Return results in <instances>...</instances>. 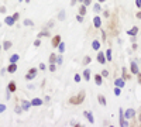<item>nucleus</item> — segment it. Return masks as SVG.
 Masks as SVG:
<instances>
[{
  "instance_id": "nucleus-51",
  "label": "nucleus",
  "mask_w": 141,
  "mask_h": 127,
  "mask_svg": "<svg viewBox=\"0 0 141 127\" xmlns=\"http://www.w3.org/2000/svg\"><path fill=\"white\" fill-rule=\"evenodd\" d=\"M140 121H141V114H140Z\"/></svg>"
},
{
  "instance_id": "nucleus-45",
  "label": "nucleus",
  "mask_w": 141,
  "mask_h": 127,
  "mask_svg": "<svg viewBox=\"0 0 141 127\" xmlns=\"http://www.w3.org/2000/svg\"><path fill=\"white\" fill-rule=\"evenodd\" d=\"M13 17L16 18V20H18V17H20V16H18V13H16V14H14V16H13Z\"/></svg>"
},
{
  "instance_id": "nucleus-47",
  "label": "nucleus",
  "mask_w": 141,
  "mask_h": 127,
  "mask_svg": "<svg viewBox=\"0 0 141 127\" xmlns=\"http://www.w3.org/2000/svg\"><path fill=\"white\" fill-rule=\"evenodd\" d=\"M137 18H141V12H140V13H137Z\"/></svg>"
},
{
  "instance_id": "nucleus-9",
  "label": "nucleus",
  "mask_w": 141,
  "mask_h": 127,
  "mask_svg": "<svg viewBox=\"0 0 141 127\" xmlns=\"http://www.w3.org/2000/svg\"><path fill=\"white\" fill-rule=\"evenodd\" d=\"M134 113L135 112L133 109H127L126 112H124V116H126L127 119H131V117H134Z\"/></svg>"
},
{
  "instance_id": "nucleus-12",
  "label": "nucleus",
  "mask_w": 141,
  "mask_h": 127,
  "mask_svg": "<svg viewBox=\"0 0 141 127\" xmlns=\"http://www.w3.org/2000/svg\"><path fill=\"white\" fill-rule=\"evenodd\" d=\"M131 72H133V74H137V75L140 74V72H138V66H137V64H135L134 61H131Z\"/></svg>"
},
{
  "instance_id": "nucleus-43",
  "label": "nucleus",
  "mask_w": 141,
  "mask_h": 127,
  "mask_svg": "<svg viewBox=\"0 0 141 127\" xmlns=\"http://www.w3.org/2000/svg\"><path fill=\"white\" fill-rule=\"evenodd\" d=\"M76 1H78V0H71V6H75V4H76Z\"/></svg>"
},
{
  "instance_id": "nucleus-7",
  "label": "nucleus",
  "mask_w": 141,
  "mask_h": 127,
  "mask_svg": "<svg viewBox=\"0 0 141 127\" xmlns=\"http://www.w3.org/2000/svg\"><path fill=\"white\" fill-rule=\"evenodd\" d=\"M30 106H31V102H28V100H23V103H21V109L23 110H30Z\"/></svg>"
},
{
  "instance_id": "nucleus-25",
  "label": "nucleus",
  "mask_w": 141,
  "mask_h": 127,
  "mask_svg": "<svg viewBox=\"0 0 141 127\" xmlns=\"http://www.w3.org/2000/svg\"><path fill=\"white\" fill-rule=\"evenodd\" d=\"M50 62L51 64H55L56 62V55H55V54H51V55H50Z\"/></svg>"
},
{
  "instance_id": "nucleus-1",
  "label": "nucleus",
  "mask_w": 141,
  "mask_h": 127,
  "mask_svg": "<svg viewBox=\"0 0 141 127\" xmlns=\"http://www.w3.org/2000/svg\"><path fill=\"white\" fill-rule=\"evenodd\" d=\"M83 99H85V92L82 90L78 96H72V98L69 99V103H72V104H80L82 102H83Z\"/></svg>"
},
{
  "instance_id": "nucleus-44",
  "label": "nucleus",
  "mask_w": 141,
  "mask_h": 127,
  "mask_svg": "<svg viewBox=\"0 0 141 127\" xmlns=\"http://www.w3.org/2000/svg\"><path fill=\"white\" fill-rule=\"evenodd\" d=\"M39 69H45V65H44V64H39Z\"/></svg>"
},
{
  "instance_id": "nucleus-14",
  "label": "nucleus",
  "mask_w": 141,
  "mask_h": 127,
  "mask_svg": "<svg viewBox=\"0 0 141 127\" xmlns=\"http://www.w3.org/2000/svg\"><path fill=\"white\" fill-rule=\"evenodd\" d=\"M137 33H138V28H137L135 25H134V27H133L131 30H128V31H127V34H128L130 37H134V35L137 34Z\"/></svg>"
},
{
  "instance_id": "nucleus-40",
  "label": "nucleus",
  "mask_w": 141,
  "mask_h": 127,
  "mask_svg": "<svg viewBox=\"0 0 141 127\" xmlns=\"http://www.w3.org/2000/svg\"><path fill=\"white\" fill-rule=\"evenodd\" d=\"M0 13H6V7H4V6L0 7Z\"/></svg>"
},
{
  "instance_id": "nucleus-17",
  "label": "nucleus",
  "mask_w": 141,
  "mask_h": 127,
  "mask_svg": "<svg viewBox=\"0 0 141 127\" xmlns=\"http://www.w3.org/2000/svg\"><path fill=\"white\" fill-rule=\"evenodd\" d=\"M92 47H93V50H96V51H97V50H100V42H99L97 40H93Z\"/></svg>"
},
{
  "instance_id": "nucleus-35",
  "label": "nucleus",
  "mask_w": 141,
  "mask_h": 127,
  "mask_svg": "<svg viewBox=\"0 0 141 127\" xmlns=\"http://www.w3.org/2000/svg\"><path fill=\"white\" fill-rule=\"evenodd\" d=\"M55 69H56L55 64H51V65H50V71H51V72H55Z\"/></svg>"
},
{
  "instance_id": "nucleus-31",
  "label": "nucleus",
  "mask_w": 141,
  "mask_h": 127,
  "mask_svg": "<svg viewBox=\"0 0 141 127\" xmlns=\"http://www.w3.org/2000/svg\"><path fill=\"white\" fill-rule=\"evenodd\" d=\"M24 25H34V23L30 18H27V20H24Z\"/></svg>"
},
{
  "instance_id": "nucleus-42",
  "label": "nucleus",
  "mask_w": 141,
  "mask_h": 127,
  "mask_svg": "<svg viewBox=\"0 0 141 127\" xmlns=\"http://www.w3.org/2000/svg\"><path fill=\"white\" fill-rule=\"evenodd\" d=\"M102 75H103V76H107V75H109V72H107V71L104 69V71H103V72H102Z\"/></svg>"
},
{
  "instance_id": "nucleus-4",
  "label": "nucleus",
  "mask_w": 141,
  "mask_h": 127,
  "mask_svg": "<svg viewBox=\"0 0 141 127\" xmlns=\"http://www.w3.org/2000/svg\"><path fill=\"white\" fill-rule=\"evenodd\" d=\"M83 114H85V117H86V119L90 121V124H93V123H95V119H93V114H92V112H89V110H85Z\"/></svg>"
},
{
  "instance_id": "nucleus-23",
  "label": "nucleus",
  "mask_w": 141,
  "mask_h": 127,
  "mask_svg": "<svg viewBox=\"0 0 141 127\" xmlns=\"http://www.w3.org/2000/svg\"><path fill=\"white\" fill-rule=\"evenodd\" d=\"M58 20H59V21H64V20H65V12H64V10L59 12V14H58Z\"/></svg>"
},
{
  "instance_id": "nucleus-16",
  "label": "nucleus",
  "mask_w": 141,
  "mask_h": 127,
  "mask_svg": "<svg viewBox=\"0 0 141 127\" xmlns=\"http://www.w3.org/2000/svg\"><path fill=\"white\" fill-rule=\"evenodd\" d=\"M97 100H99V103H100L102 106H106V98H104L103 95H99V96H97Z\"/></svg>"
},
{
  "instance_id": "nucleus-20",
  "label": "nucleus",
  "mask_w": 141,
  "mask_h": 127,
  "mask_svg": "<svg viewBox=\"0 0 141 127\" xmlns=\"http://www.w3.org/2000/svg\"><path fill=\"white\" fill-rule=\"evenodd\" d=\"M7 89H9L10 92H16V83H14V82H10V83H9V88H7Z\"/></svg>"
},
{
  "instance_id": "nucleus-52",
  "label": "nucleus",
  "mask_w": 141,
  "mask_h": 127,
  "mask_svg": "<svg viewBox=\"0 0 141 127\" xmlns=\"http://www.w3.org/2000/svg\"><path fill=\"white\" fill-rule=\"evenodd\" d=\"M79 1H85V0H79Z\"/></svg>"
},
{
  "instance_id": "nucleus-50",
  "label": "nucleus",
  "mask_w": 141,
  "mask_h": 127,
  "mask_svg": "<svg viewBox=\"0 0 141 127\" xmlns=\"http://www.w3.org/2000/svg\"><path fill=\"white\" fill-rule=\"evenodd\" d=\"M24 1H27V3H30V1H31V0H24Z\"/></svg>"
},
{
  "instance_id": "nucleus-10",
  "label": "nucleus",
  "mask_w": 141,
  "mask_h": 127,
  "mask_svg": "<svg viewBox=\"0 0 141 127\" xmlns=\"http://www.w3.org/2000/svg\"><path fill=\"white\" fill-rule=\"evenodd\" d=\"M7 71L10 72V74H14L17 71V65H16V62H10V66L7 68Z\"/></svg>"
},
{
  "instance_id": "nucleus-11",
  "label": "nucleus",
  "mask_w": 141,
  "mask_h": 127,
  "mask_svg": "<svg viewBox=\"0 0 141 127\" xmlns=\"http://www.w3.org/2000/svg\"><path fill=\"white\" fill-rule=\"evenodd\" d=\"M4 23L7 24V25H13V24L16 23V18H14V17H6L4 18Z\"/></svg>"
},
{
  "instance_id": "nucleus-2",
  "label": "nucleus",
  "mask_w": 141,
  "mask_h": 127,
  "mask_svg": "<svg viewBox=\"0 0 141 127\" xmlns=\"http://www.w3.org/2000/svg\"><path fill=\"white\" fill-rule=\"evenodd\" d=\"M35 76H37V68H31V69L28 71V74L26 75V79L27 81H33Z\"/></svg>"
},
{
  "instance_id": "nucleus-29",
  "label": "nucleus",
  "mask_w": 141,
  "mask_h": 127,
  "mask_svg": "<svg viewBox=\"0 0 141 127\" xmlns=\"http://www.w3.org/2000/svg\"><path fill=\"white\" fill-rule=\"evenodd\" d=\"M48 33H47V31H41V33H39L38 34V38H42V37H48Z\"/></svg>"
},
{
  "instance_id": "nucleus-3",
  "label": "nucleus",
  "mask_w": 141,
  "mask_h": 127,
  "mask_svg": "<svg viewBox=\"0 0 141 127\" xmlns=\"http://www.w3.org/2000/svg\"><path fill=\"white\" fill-rule=\"evenodd\" d=\"M118 113H120V126H121V127H127V126H128V123L124 120V112H123V109H118Z\"/></svg>"
},
{
  "instance_id": "nucleus-46",
  "label": "nucleus",
  "mask_w": 141,
  "mask_h": 127,
  "mask_svg": "<svg viewBox=\"0 0 141 127\" xmlns=\"http://www.w3.org/2000/svg\"><path fill=\"white\" fill-rule=\"evenodd\" d=\"M21 112V107H16V113H20Z\"/></svg>"
},
{
  "instance_id": "nucleus-38",
  "label": "nucleus",
  "mask_w": 141,
  "mask_h": 127,
  "mask_svg": "<svg viewBox=\"0 0 141 127\" xmlns=\"http://www.w3.org/2000/svg\"><path fill=\"white\" fill-rule=\"evenodd\" d=\"M4 110H6V106H4V104H1V103H0V113H3Z\"/></svg>"
},
{
  "instance_id": "nucleus-53",
  "label": "nucleus",
  "mask_w": 141,
  "mask_h": 127,
  "mask_svg": "<svg viewBox=\"0 0 141 127\" xmlns=\"http://www.w3.org/2000/svg\"><path fill=\"white\" fill-rule=\"evenodd\" d=\"M0 51H1V47H0Z\"/></svg>"
},
{
  "instance_id": "nucleus-37",
  "label": "nucleus",
  "mask_w": 141,
  "mask_h": 127,
  "mask_svg": "<svg viewBox=\"0 0 141 127\" xmlns=\"http://www.w3.org/2000/svg\"><path fill=\"white\" fill-rule=\"evenodd\" d=\"M56 64H58V65H61V64H62V57H61V55H59V57H56Z\"/></svg>"
},
{
  "instance_id": "nucleus-41",
  "label": "nucleus",
  "mask_w": 141,
  "mask_h": 127,
  "mask_svg": "<svg viewBox=\"0 0 141 127\" xmlns=\"http://www.w3.org/2000/svg\"><path fill=\"white\" fill-rule=\"evenodd\" d=\"M83 4H85V6H89V4H90V0H85Z\"/></svg>"
},
{
  "instance_id": "nucleus-39",
  "label": "nucleus",
  "mask_w": 141,
  "mask_h": 127,
  "mask_svg": "<svg viewBox=\"0 0 141 127\" xmlns=\"http://www.w3.org/2000/svg\"><path fill=\"white\" fill-rule=\"evenodd\" d=\"M135 4H137V7H141V0H135Z\"/></svg>"
},
{
  "instance_id": "nucleus-6",
  "label": "nucleus",
  "mask_w": 141,
  "mask_h": 127,
  "mask_svg": "<svg viewBox=\"0 0 141 127\" xmlns=\"http://www.w3.org/2000/svg\"><path fill=\"white\" fill-rule=\"evenodd\" d=\"M93 25H95L96 28H99V27L102 25V18L99 17V16H96V17L93 18Z\"/></svg>"
},
{
  "instance_id": "nucleus-33",
  "label": "nucleus",
  "mask_w": 141,
  "mask_h": 127,
  "mask_svg": "<svg viewBox=\"0 0 141 127\" xmlns=\"http://www.w3.org/2000/svg\"><path fill=\"white\" fill-rule=\"evenodd\" d=\"M89 62H90V57H85V59H83V65H88Z\"/></svg>"
},
{
  "instance_id": "nucleus-32",
  "label": "nucleus",
  "mask_w": 141,
  "mask_h": 127,
  "mask_svg": "<svg viewBox=\"0 0 141 127\" xmlns=\"http://www.w3.org/2000/svg\"><path fill=\"white\" fill-rule=\"evenodd\" d=\"M80 79H82V76L79 75V74H76L75 78H73V81H75V82H80Z\"/></svg>"
},
{
  "instance_id": "nucleus-26",
  "label": "nucleus",
  "mask_w": 141,
  "mask_h": 127,
  "mask_svg": "<svg viewBox=\"0 0 141 127\" xmlns=\"http://www.w3.org/2000/svg\"><path fill=\"white\" fill-rule=\"evenodd\" d=\"M106 59L107 61H112V50H107L106 51Z\"/></svg>"
},
{
  "instance_id": "nucleus-13",
  "label": "nucleus",
  "mask_w": 141,
  "mask_h": 127,
  "mask_svg": "<svg viewBox=\"0 0 141 127\" xmlns=\"http://www.w3.org/2000/svg\"><path fill=\"white\" fill-rule=\"evenodd\" d=\"M31 104H33V106H41V104H42V100L39 98H34L33 100H31Z\"/></svg>"
},
{
  "instance_id": "nucleus-28",
  "label": "nucleus",
  "mask_w": 141,
  "mask_h": 127,
  "mask_svg": "<svg viewBox=\"0 0 141 127\" xmlns=\"http://www.w3.org/2000/svg\"><path fill=\"white\" fill-rule=\"evenodd\" d=\"M58 50H59V52H64V51H65V44H64V42H59Z\"/></svg>"
},
{
  "instance_id": "nucleus-5",
  "label": "nucleus",
  "mask_w": 141,
  "mask_h": 127,
  "mask_svg": "<svg viewBox=\"0 0 141 127\" xmlns=\"http://www.w3.org/2000/svg\"><path fill=\"white\" fill-rule=\"evenodd\" d=\"M59 42H61V35H55V37L52 38V47L56 48V47L59 45Z\"/></svg>"
},
{
  "instance_id": "nucleus-24",
  "label": "nucleus",
  "mask_w": 141,
  "mask_h": 127,
  "mask_svg": "<svg viewBox=\"0 0 141 127\" xmlns=\"http://www.w3.org/2000/svg\"><path fill=\"white\" fill-rule=\"evenodd\" d=\"M18 55H17V54H14V55H11L10 57V62H17V61H18Z\"/></svg>"
},
{
  "instance_id": "nucleus-21",
  "label": "nucleus",
  "mask_w": 141,
  "mask_h": 127,
  "mask_svg": "<svg viewBox=\"0 0 141 127\" xmlns=\"http://www.w3.org/2000/svg\"><path fill=\"white\" fill-rule=\"evenodd\" d=\"M95 81H96V85H97V86H100V85H102V81H103V79H102V76H100V75H96V76H95Z\"/></svg>"
},
{
  "instance_id": "nucleus-30",
  "label": "nucleus",
  "mask_w": 141,
  "mask_h": 127,
  "mask_svg": "<svg viewBox=\"0 0 141 127\" xmlns=\"http://www.w3.org/2000/svg\"><path fill=\"white\" fill-rule=\"evenodd\" d=\"M93 10H95L96 13H99V12H100V4H99V3H96L95 6H93Z\"/></svg>"
},
{
  "instance_id": "nucleus-36",
  "label": "nucleus",
  "mask_w": 141,
  "mask_h": 127,
  "mask_svg": "<svg viewBox=\"0 0 141 127\" xmlns=\"http://www.w3.org/2000/svg\"><path fill=\"white\" fill-rule=\"evenodd\" d=\"M39 45H41V41H39V38H37L34 41V47H39Z\"/></svg>"
},
{
  "instance_id": "nucleus-49",
  "label": "nucleus",
  "mask_w": 141,
  "mask_h": 127,
  "mask_svg": "<svg viewBox=\"0 0 141 127\" xmlns=\"http://www.w3.org/2000/svg\"><path fill=\"white\" fill-rule=\"evenodd\" d=\"M103 1H106V0H99V3H103Z\"/></svg>"
},
{
  "instance_id": "nucleus-27",
  "label": "nucleus",
  "mask_w": 141,
  "mask_h": 127,
  "mask_svg": "<svg viewBox=\"0 0 141 127\" xmlns=\"http://www.w3.org/2000/svg\"><path fill=\"white\" fill-rule=\"evenodd\" d=\"M120 93H121V88L116 86V88H114V95H116V96H120Z\"/></svg>"
},
{
  "instance_id": "nucleus-19",
  "label": "nucleus",
  "mask_w": 141,
  "mask_h": 127,
  "mask_svg": "<svg viewBox=\"0 0 141 127\" xmlns=\"http://www.w3.org/2000/svg\"><path fill=\"white\" fill-rule=\"evenodd\" d=\"M11 45H13V44H11L10 41H4V42H3V50H10Z\"/></svg>"
},
{
  "instance_id": "nucleus-18",
  "label": "nucleus",
  "mask_w": 141,
  "mask_h": 127,
  "mask_svg": "<svg viewBox=\"0 0 141 127\" xmlns=\"http://www.w3.org/2000/svg\"><path fill=\"white\" fill-rule=\"evenodd\" d=\"M114 85H116V86L123 88L124 86V79H116V81H114Z\"/></svg>"
},
{
  "instance_id": "nucleus-34",
  "label": "nucleus",
  "mask_w": 141,
  "mask_h": 127,
  "mask_svg": "<svg viewBox=\"0 0 141 127\" xmlns=\"http://www.w3.org/2000/svg\"><path fill=\"white\" fill-rule=\"evenodd\" d=\"M76 20H78L79 23H82V21H83V16H82V14H78V16H76Z\"/></svg>"
},
{
  "instance_id": "nucleus-48",
  "label": "nucleus",
  "mask_w": 141,
  "mask_h": 127,
  "mask_svg": "<svg viewBox=\"0 0 141 127\" xmlns=\"http://www.w3.org/2000/svg\"><path fill=\"white\" fill-rule=\"evenodd\" d=\"M138 82L141 83V74H138Z\"/></svg>"
},
{
  "instance_id": "nucleus-8",
  "label": "nucleus",
  "mask_w": 141,
  "mask_h": 127,
  "mask_svg": "<svg viewBox=\"0 0 141 127\" xmlns=\"http://www.w3.org/2000/svg\"><path fill=\"white\" fill-rule=\"evenodd\" d=\"M97 61H99L100 64H104V62L107 61V59H106V55H104L103 52H99V54H97Z\"/></svg>"
},
{
  "instance_id": "nucleus-15",
  "label": "nucleus",
  "mask_w": 141,
  "mask_h": 127,
  "mask_svg": "<svg viewBox=\"0 0 141 127\" xmlns=\"http://www.w3.org/2000/svg\"><path fill=\"white\" fill-rule=\"evenodd\" d=\"M83 78H85V81H90V69H86L83 71Z\"/></svg>"
},
{
  "instance_id": "nucleus-22",
  "label": "nucleus",
  "mask_w": 141,
  "mask_h": 127,
  "mask_svg": "<svg viewBox=\"0 0 141 127\" xmlns=\"http://www.w3.org/2000/svg\"><path fill=\"white\" fill-rule=\"evenodd\" d=\"M79 14H82V16L86 14V6H85V4H82V6L79 7Z\"/></svg>"
},
{
  "instance_id": "nucleus-54",
  "label": "nucleus",
  "mask_w": 141,
  "mask_h": 127,
  "mask_svg": "<svg viewBox=\"0 0 141 127\" xmlns=\"http://www.w3.org/2000/svg\"><path fill=\"white\" fill-rule=\"evenodd\" d=\"M18 1H23V0H18Z\"/></svg>"
}]
</instances>
